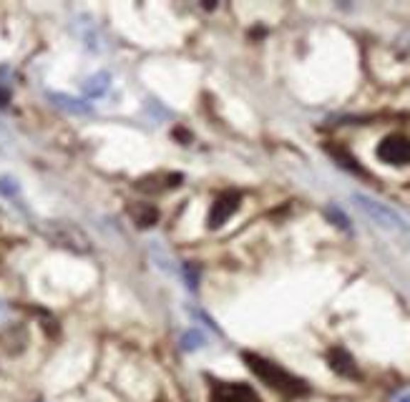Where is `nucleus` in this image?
<instances>
[{
	"label": "nucleus",
	"mask_w": 410,
	"mask_h": 402,
	"mask_svg": "<svg viewBox=\"0 0 410 402\" xmlns=\"http://www.w3.org/2000/svg\"><path fill=\"white\" fill-rule=\"evenodd\" d=\"M239 201H242V196H239L237 191H227V194H222V196L216 199L214 206H211V211H209V226H211V229L222 226L224 221H227L229 216L239 209Z\"/></svg>",
	"instance_id": "423d86ee"
},
{
	"label": "nucleus",
	"mask_w": 410,
	"mask_h": 402,
	"mask_svg": "<svg viewBox=\"0 0 410 402\" xmlns=\"http://www.w3.org/2000/svg\"><path fill=\"white\" fill-rule=\"evenodd\" d=\"M184 269H187V281H189V289H194L196 286V269H192V264H184Z\"/></svg>",
	"instance_id": "2eb2a0df"
},
{
	"label": "nucleus",
	"mask_w": 410,
	"mask_h": 402,
	"mask_svg": "<svg viewBox=\"0 0 410 402\" xmlns=\"http://www.w3.org/2000/svg\"><path fill=\"white\" fill-rule=\"evenodd\" d=\"M48 234L56 244H61V247H66V249H73V252H86V249H89V239L78 232L73 224H66V221H50Z\"/></svg>",
	"instance_id": "20e7f679"
},
{
	"label": "nucleus",
	"mask_w": 410,
	"mask_h": 402,
	"mask_svg": "<svg viewBox=\"0 0 410 402\" xmlns=\"http://www.w3.org/2000/svg\"><path fill=\"white\" fill-rule=\"evenodd\" d=\"M133 219H136V224H139L141 229H149V226H154L156 219H159V211L151 204H141L133 209Z\"/></svg>",
	"instance_id": "9b49d317"
},
{
	"label": "nucleus",
	"mask_w": 410,
	"mask_h": 402,
	"mask_svg": "<svg viewBox=\"0 0 410 402\" xmlns=\"http://www.w3.org/2000/svg\"><path fill=\"white\" fill-rule=\"evenodd\" d=\"M330 154H333L335 161H340V166H345L348 171H353V174H358V177H367V171L362 169L360 164H358V159H353V156L348 154L345 149H338V146H330Z\"/></svg>",
	"instance_id": "9d476101"
},
{
	"label": "nucleus",
	"mask_w": 410,
	"mask_h": 402,
	"mask_svg": "<svg viewBox=\"0 0 410 402\" xmlns=\"http://www.w3.org/2000/svg\"><path fill=\"white\" fill-rule=\"evenodd\" d=\"M18 191H21V186H18L16 179H11V177H0V194H3V196L13 199V196H18Z\"/></svg>",
	"instance_id": "4468645a"
},
{
	"label": "nucleus",
	"mask_w": 410,
	"mask_h": 402,
	"mask_svg": "<svg viewBox=\"0 0 410 402\" xmlns=\"http://www.w3.org/2000/svg\"><path fill=\"white\" fill-rule=\"evenodd\" d=\"M48 99L58 106V108L68 111V113H78V116H91L94 108H91L86 101L81 99H73V96H66V94H48Z\"/></svg>",
	"instance_id": "6e6552de"
},
{
	"label": "nucleus",
	"mask_w": 410,
	"mask_h": 402,
	"mask_svg": "<svg viewBox=\"0 0 410 402\" xmlns=\"http://www.w3.org/2000/svg\"><path fill=\"white\" fill-rule=\"evenodd\" d=\"M244 362H247V367H250L252 372L265 382V385H270L272 390L282 392L284 397H299L307 392V385L299 380V377L289 375L287 369H282L279 364L270 362V359L260 357V354L244 352Z\"/></svg>",
	"instance_id": "f257e3e1"
},
{
	"label": "nucleus",
	"mask_w": 410,
	"mask_h": 402,
	"mask_svg": "<svg viewBox=\"0 0 410 402\" xmlns=\"http://www.w3.org/2000/svg\"><path fill=\"white\" fill-rule=\"evenodd\" d=\"M377 159L388 166H408L410 164V138L393 133V136H385L377 143Z\"/></svg>",
	"instance_id": "7ed1b4c3"
},
{
	"label": "nucleus",
	"mask_w": 410,
	"mask_h": 402,
	"mask_svg": "<svg viewBox=\"0 0 410 402\" xmlns=\"http://www.w3.org/2000/svg\"><path fill=\"white\" fill-rule=\"evenodd\" d=\"M325 216L330 221H333L335 226H340V229H345V232H350V219L343 214V211L338 209V206H327L325 209Z\"/></svg>",
	"instance_id": "ddd939ff"
},
{
	"label": "nucleus",
	"mask_w": 410,
	"mask_h": 402,
	"mask_svg": "<svg viewBox=\"0 0 410 402\" xmlns=\"http://www.w3.org/2000/svg\"><path fill=\"white\" fill-rule=\"evenodd\" d=\"M327 359H330V367H333L335 372H338V375H343V377H358V367H355V359L350 357V352H345L343 347L330 350Z\"/></svg>",
	"instance_id": "0eeeda50"
},
{
	"label": "nucleus",
	"mask_w": 410,
	"mask_h": 402,
	"mask_svg": "<svg viewBox=\"0 0 410 402\" xmlns=\"http://www.w3.org/2000/svg\"><path fill=\"white\" fill-rule=\"evenodd\" d=\"M398 402H410V395H403V397H400Z\"/></svg>",
	"instance_id": "a211bd4d"
},
{
	"label": "nucleus",
	"mask_w": 410,
	"mask_h": 402,
	"mask_svg": "<svg viewBox=\"0 0 410 402\" xmlns=\"http://www.w3.org/2000/svg\"><path fill=\"white\" fill-rule=\"evenodd\" d=\"M109 83H111V76L106 71H101V73H96V76L86 78L84 94L89 96V99H99V96H104L106 91H109Z\"/></svg>",
	"instance_id": "1a4fd4ad"
},
{
	"label": "nucleus",
	"mask_w": 410,
	"mask_h": 402,
	"mask_svg": "<svg viewBox=\"0 0 410 402\" xmlns=\"http://www.w3.org/2000/svg\"><path fill=\"white\" fill-rule=\"evenodd\" d=\"M206 345V337L201 335L199 330H189L182 335V350H187V352H194V350H201Z\"/></svg>",
	"instance_id": "f8f14e48"
},
{
	"label": "nucleus",
	"mask_w": 410,
	"mask_h": 402,
	"mask_svg": "<svg viewBox=\"0 0 410 402\" xmlns=\"http://www.w3.org/2000/svg\"><path fill=\"white\" fill-rule=\"evenodd\" d=\"M8 101H11V94H8L6 89H0V106H6Z\"/></svg>",
	"instance_id": "dca6fc26"
},
{
	"label": "nucleus",
	"mask_w": 410,
	"mask_h": 402,
	"mask_svg": "<svg viewBox=\"0 0 410 402\" xmlns=\"http://www.w3.org/2000/svg\"><path fill=\"white\" fill-rule=\"evenodd\" d=\"M214 402H262L252 387L242 385V382H216L214 392H211Z\"/></svg>",
	"instance_id": "39448f33"
},
{
	"label": "nucleus",
	"mask_w": 410,
	"mask_h": 402,
	"mask_svg": "<svg viewBox=\"0 0 410 402\" xmlns=\"http://www.w3.org/2000/svg\"><path fill=\"white\" fill-rule=\"evenodd\" d=\"M0 141H11V138H8V131H6V128H3V126H0Z\"/></svg>",
	"instance_id": "f3484780"
},
{
	"label": "nucleus",
	"mask_w": 410,
	"mask_h": 402,
	"mask_svg": "<svg viewBox=\"0 0 410 402\" xmlns=\"http://www.w3.org/2000/svg\"><path fill=\"white\" fill-rule=\"evenodd\" d=\"M353 199H355V204L360 206L362 214H365L375 226H380V229H385V232H393V234H405V232H408V224H405V221L400 219V216L395 214L390 206L380 204V201L365 196V194H355Z\"/></svg>",
	"instance_id": "f03ea898"
}]
</instances>
